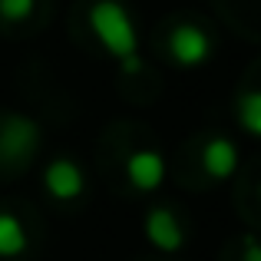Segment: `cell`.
Instances as JSON below:
<instances>
[{"mask_svg": "<svg viewBox=\"0 0 261 261\" xmlns=\"http://www.w3.org/2000/svg\"><path fill=\"white\" fill-rule=\"evenodd\" d=\"M89 30L96 33L102 46L119 60V66L126 60L139 57V33H136V23L129 17V10L119 4V0H96L89 7Z\"/></svg>", "mask_w": 261, "mask_h": 261, "instance_id": "1", "label": "cell"}, {"mask_svg": "<svg viewBox=\"0 0 261 261\" xmlns=\"http://www.w3.org/2000/svg\"><path fill=\"white\" fill-rule=\"evenodd\" d=\"M40 146V126L30 116L10 113L0 119V166H23Z\"/></svg>", "mask_w": 261, "mask_h": 261, "instance_id": "2", "label": "cell"}, {"mask_svg": "<svg viewBox=\"0 0 261 261\" xmlns=\"http://www.w3.org/2000/svg\"><path fill=\"white\" fill-rule=\"evenodd\" d=\"M169 57L178 66H198L212 57V37L195 23H175L169 30Z\"/></svg>", "mask_w": 261, "mask_h": 261, "instance_id": "3", "label": "cell"}, {"mask_svg": "<svg viewBox=\"0 0 261 261\" xmlns=\"http://www.w3.org/2000/svg\"><path fill=\"white\" fill-rule=\"evenodd\" d=\"M43 185L57 202H73V198L83 195L86 175L73 159H53L50 166H46V172H43Z\"/></svg>", "mask_w": 261, "mask_h": 261, "instance_id": "4", "label": "cell"}, {"mask_svg": "<svg viewBox=\"0 0 261 261\" xmlns=\"http://www.w3.org/2000/svg\"><path fill=\"white\" fill-rule=\"evenodd\" d=\"M126 175L139 192H155L166 182V159L155 149H136L126 159Z\"/></svg>", "mask_w": 261, "mask_h": 261, "instance_id": "5", "label": "cell"}, {"mask_svg": "<svg viewBox=\"0 0 261 261\" xmlns=\"http://www.w3.org/2000/svg\"><path fill=\"white\" fill-rule=\"evenodd\" d=\"M142 228H146V238L159 251H178L185 245V231L169 208H152L142 222Z\"/></svg>", "mask_w": 261, "mask_h": 261, "instance_id": "6", "label": "cell"}, {"mask_svg": "<svg viewBox=\"0 0 261 261\" xmlns=\"http://www.w3.org/2000/svg\"><path fill=\"white\" fill-rule=\"evenodd\" d=\"M202 169L212 178H228L238 172V146L225 136H215V139L205 142L202 149Z\"/></svg>", "mask_w": 261, "mask_h": 261, "instance_id": "7", "label": "cell"}, {"mask_svg": "<svg viewBox=\"0 0 261 261\" xmlns=\"http://www.w3.org/2000/svg\"><path fill=\"white\" fill-rule=\"evenodd\" d=\"M27 251V228L17 215L0 212V258H17Z\"/></svg>", "mask_w": 261, "mask_h": 261, "instance_id": "8", "label": "cell"}, {"mask_svg": "<svg viewBox=\"0 0 261 261\" xmlns=\"http://www.w3.org/2000/svg\"><path fill=\"white\" fill-rule=\"evenodd\" d=\"M238 122H242L245 133H251V136L261 139V89L245 93L242 99H238Z\"/></svg>", "mask_w": 261, "mask_h": 261, "instance_id": "9", "label": "cell"}, {"mask_svg": "<svg viewBox=\"0 0 261 261\" xmlns=\"http://www.w3.org/2000/svg\"><path fill=\"white\" fill-rule=\"evenodd\" d=\"M33 10H37V0H0V17L10 20V23L30 20Z\"/></svg>", "mask_w": 261, "mask_h": 261, "instance_id": "10", "label": "cell"}, {"mask_svg": "<svg viewBox=\"0 0 261 261\" xmlns=\"http://www.w3.org/2000/svg\"><path fill=\"white\" fill-rule=\"evenodd\" d=\"M242 261H261V245L255 242V238H245V255Z\"/></svg>", "mask_w": 261, "mask_h": 261, "instance_id": "11", "label": "cell"}]
</instances>
